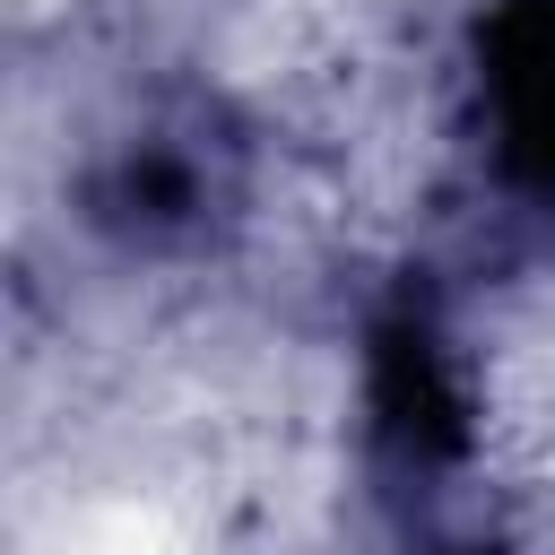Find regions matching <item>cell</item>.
I'll list each match as a JSON object with an SVG mask.
<instances>
[{"mask_svg":"<svg viewBox=\"0 0 555 555\" xmlns=\"http://www.w3.org/2000/svg\"><path fill=\"white\" fill-rule=\"evenodd\" d=\"M494 104L512 156L555 173V0H520L494 26Z\"/></svg>","mask_w":555,"mask_h":555,"instance_id":"1","label":"cell"}]
</instances>
